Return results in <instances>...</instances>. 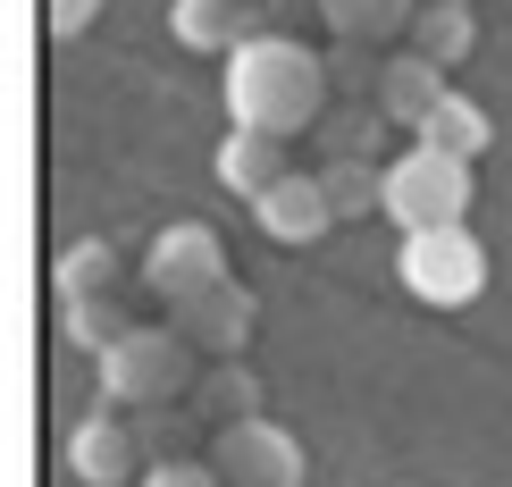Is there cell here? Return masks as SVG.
I'll list each match as a JSON object with an SVG mask.
<instances>
[{"mask_svg":"<svg viewBox=\"0 0 512 487\" xmlns=\"http://www.w3.org/2000/svg\"><path fill=\"white\" fill-rule=\"evenodd\" d=\"M328 59L303 51L294 34H252L227 51V118L252 126V135H303V126L328 118Z\"/></svg>","mask_w":512,"mask_h":487,"instance_id":"1","label":"cell"},{"mask_svg":"<svg viewBox=\"0 0 512 487\" xmlns=\"http://www.w3.org/2000/svg\"><path fill=\"white\" fill-rule=\"evenodd\" d=\"M202 378V353L185 345L177 328H126L110 353H101V404L118 412H152V404H177V395H194Z\"/></svg>","mask_w":512,"mask_h":487,"instance_id":"2","label":"cell"},{"mask_svg":"<svg viewBox=\"0 0 512 487\" xmlns=\"http://www.w3.org/2000/svg\"><path fill=\"white\" fill-rule=\"evenodd\" d=\"M471 210V160H445L429 143L387 160V219L403 236H429V227H462Z\"/></svg>","mask_w":512,"mask_h":487,"instance_id":"3","label":"cell"},{"mask_svg":"<svg viewBox=\"0 0 512 487\" xmlns=\"http://www.w3.org/2000/svg\"><path fill=\"white\" fill-rule=\"evenodd\" d=\"M395 278H403L412 303L462 311V303H479V286H487V244L471 236V227H429V236H403Z\"/></svg>","mask_w":512,"mask_h":487,"instance_id":"4","label":"cell"},{"mask_svg":"<svg viewBox=\"0 0 512 487\" xmlns=\"http://www.w3.org/2000/svg\"><path fill=\"white\" fill-rule=\"evenodd\" d=\"M143 286H152L168 311H185L194 294L227 286V252H219V236H210L202 219H177V227H160V236H152V252H143Z\"/></svg>","mask_w":512,"mask_h":487,"instance_id":"5","label":"cell"},{"mask_svg":"<svg viewBox=\"0 0 512 487\" xmlns=\"http://www.w3.org/2000/svg\"><path fill=\"white\" fill-rule=\"evenodd\" d=\"M210 471L227 487H303V446H294V429H277V420H236V429H219V446H210Z\"/></svg>","mask_w":512,"mask_h":487,"instance_id":"6","label":"cell"},{"mask_svg":"<svg viewBox=\"0 0 512 487\" xmlns=\"http://www.w3.org/2000/svg\"><path fill=\"white\" fill-rule=\"evenodd\" d=\"M68 471L84 487H126V479L152 471V462H143L135 420H118V404H110V412H84L76 429H68Z\"/></svg>","mask_w":512,"mask_h":487,"instance_id":"7","label":"cell"},{"mask_svg":"<svg viewBox=\"0 0 512 487\" xmlns=\"http://www.w3.org/2000/svg\"><path fill=\"white\" fill-rule=\"evenodd\" d=\"M252 294L227 278V286H210V294H194L185 311H168V328L185 336V345L202 353V362H244V345H252Z\"/></svg>","mask_w":512,"mask_h":487,"instance_id":"8","label":"cell"},{"mask_svg":"<svg viewBox=\"0 0 512 487\" xmlns=\"http://www.w3.org/2000/svg\"><path fill=\"white\" fill-rule=\"evenodd\" d=\"M252 219H261L269 244H319L336 227V202H328V185H319V177H277L269 194L252 202Z\"/></svg>","mask_w":512,"mask_h":487,"instance_id":"9","label":"cell"},{"mask_svg":"<svg viewBox=\"0 0 512 487\" xmlns=\"http://www.w3.org/2000/svg\"><path fill=\"white\" fill-rule=\"evenodd\" d=\"M219 185L227 194H244V202H261L277 177H294V160H286V143L277 135H252V126H227V143H219Z\"/></svg>","mask_w":512,"mask_h":487,"instance_id":"10","label":"cell"},{"mask_svg":"<svg viewBox=\"0 0 512 487\" xmlns=\"http://www.w3.org/2000/svg\"><path fill=\"white\" fill-rule=\"evenodd\" d=\"M445 93H454V84H445V68H437V59H420V51H395L387 76H378V110H387L395 126H412V135L429 126V110H437Z\"/></svg>","mask_w":512,"mask_h":487,"instance_id":"11","label":"cell"},{"mask_svg":"<svg viewBox=\"0 0 512 487\" xmlns=\"http://www.w3.org/2000/svg\"><path fill=\"white\" fill-rule=\"evenodd\" d=\"M311 9L328 17L336 42H370V51L420 26V0H311Z\"/></svg>","mask_w":512,"mask_h":487,"instance_id":"12","label":"cell"},{"mask_svg":"<svg viewBox=\"0 0 512 487\" xmlns=\"http://www.w3.org/2000/svg\"><path fill=\"white\" fill-rule=\"evenodd\" d=\"M194 412L210 420V429L261 420V378H252L244 362H202V378H194Z\"/></svg>","mask_w":512,"mask_h":487,"instance_id":"13","label":"cell"},{"mask_svg":"<svg viewBox=\"0 0 512 487\" xmlns=\"http://www.w3.org/2000/svg\"><path fill=\"white\" fill-rule=\"evenodd\" d=\"M126 328H143V320H126V303L118 294H76V303H59V345H76V353H110Z\"/></svg>","mask_w":512,"mask_h":487,"instance_id":"14","label":"cell"},{"mask_svg":"<svg viewBox=\"0 0 512 487\" xmlns=\"http://www.w3.org/2000/svg\"><path fill=\"white\" fill-rule=\"evenodd\" d=\"M168 26H177L185 51H236V42H252V17L236 9V0H177Z\"/></svg>","mask_w":512,"mask_h":487,"instance_id":"15","label":"cell"},{"mask_svg":"<svg viewBox=\"0 0 512 487\" xmlns=\"http://www.w3.org/2000/svg\"><path fill=\"white\" fill-rule=\"evenodd\" d=\"M420 143L445 152V160H479L487 152V110H479L471 93H445L437 110H429V126H420Z\"/></svg>","mask_w":512,"mask_h":487,"instance_id":"16","label":"cell"},{"mask_svg":"<svg viewBox=\"0 0 512 487\" xmlns=\"http://www.w3.org/2000/svg\"><path fill=\"white\" fill-rule=\"evenodd\" d=\"M387 110H378V101H370V110H361V101H353V110H328V118H319V135H328V160H378V152H387Z\"/></svg>","mask_w":512,"mask_h":487,"instance_id":"17","label":"cell"},{"mask_svg":"<svg viewBox=\"0 0 512 487\" xmlns=\"http://www.w3.org/2000/svg\"><path fill=\"white\" fill-rule=\"evenodd\" d=\"M59 303H76V294H118V244H101V236H84L59 252Z\"/></svg>","mask_w":512,"mask_h":487,"instance_id":"18","label":"cell"},{"mask_svg":"<svg viewBox=\"0 0 512 487\" xmlns=\"http://www.w3.org/2000/svg\"><path fill=\"white\" fill-rule=\"evenodd\" d=\"M319 185H328L336 219H370V210H387V168H370V160H328Z\"/></svg>","mask_w":512,"mask_h":487,"instance_id":"19","label":"cell"},{"mask_svg":"<svg viewBox=\"0 0 512 487\" xmlns=\"http://www.w3.org/2000/svg\"><path fill=\"white\" fill-rule=\"evenodd\" d=\"M471 42H479L471 9H420V26H412V51L437 59V68H462V59H471Z\"/></svg>","mask_w":512,"mask_h":487,"instance_id":"20","label":"cell"},{"mask_svg":"<svg viewBox=\"0 0 512 487\" xmlns=\"http://www.w3.org/2000/svg\"><path fill=\"white\" fill-rule=\"evenodd\" d=\"M135 437H143V462H194V412L177 404H152L135 420Z\"/></svg>","mask_w":512,"mask_h":487,"instance_id":"21","label":"cell"},{"mask_svg":"<svg viewBox=\"0 0 512 487\" xmlns=\"http://www.w3.org/2000/svg\"><path fill=\"white\" fill-rule=\"evenodd\" d=\"M378 76H387V59H378L370 42H336V51H328V84H336V93H370L378 101Z\"/></svg>","mask_w":512,"mask_h":487,"instance_id":"22","label":"cell"},{"mask_svg":"<svg viewBox=\"0 0 512 487\" xmlns=\"http://www.w3.org/2000/svg\"><path fill=\"white\" fill-rule=\"evenodd\" d=\"M135 487H227V479L210 471V462H152Z\"/></svg>","mask_w":512,"mask_h":487,"instance_id":"23","label":"cell"},{"mask_svg":"<svg viewBox=\"0 0 512 487\" xmlns=\"http://www.w3.org/2000/svg\"><path fill=\"white\" fill-rule=\"evenodd\" d=\"M42 9H51V34L68 42V34H84V26L101 17V0H42Z\"/></svg>","mask_w":512,"mask_h":487,"instance_id":"24","label":"cell"},{"mask_svg":"<svg viewBox=\"0 0 512 487\" xmlns=\"http://www.w3.org/2000/svg\"><path fill=\"white\" fill-rule=\"evenodd\" d=\"M420 9H471V0H420Z\"/></svg>","mask_w":512,"mask_h":487,"instance_id":"25","label":"cell"}]
</instances>
